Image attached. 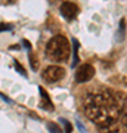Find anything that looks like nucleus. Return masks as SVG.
<instances>
[{
	"label": "nucleus",
	"mask_w": 127,
	"mask_h": 133,
	"mask_svg": "<svg viewBox=\"0 0 127 133\" xmlns=\"http://www.w3.org/2000/svg\"><path fill=\"white\" fill-rule=\"evenodd\" d=\"M9 30H12L10 24H0V31H9Z\"/></svg>",
	"instance_id": "nucleus-12"
},
{
	"label": "nucleus",
	"mask_w": 127,
	"mask_h": 133,
	"mask_svg": "<svg viewBox=\"0 0 127 133\" xmlns=\"http://www.w3.org/2000/svg\"><path fill=\"white\" fill-rule=\"evenodd\" d=\"M77 127L80 129V132H81V133H86V129H84V126H83V124H81V121H78V120H77Z\"/></svg>",
	"instance_id": "nucleus-13"
},
{
	"label": "nucleus",
	"mask_w": 127,
	"mask_h": 133,
	"mask_svg": "<svg viewBox=\"0 0 127 133\" xmlns=\"http://www.w3.org/2000/svg\"><path fill=\"white\" fill-rule=\"evenodd\" d=\"M77 49H78V42L74 38V61H72V66L78 65V55H77Z\"/></svg>",
	"instance_id": "nucleus-9"
},
{
	"label": "nucleus",
	"mask_w": 127,
	"mask_h": 133,
	"mask_svg": "<svg viewBox=\"0 0 127 133\" xmlns=\"http://www.w3.org/2000/svg\"><path fill=\"white\" fill-rule=\"evenodd\" d=\"M0 98H3V99H5L6 102H8V104H12V101H10V99H9V98H8V96H6V95H3L2 92H0Z\"/></svg>",
	"instance_id": "nucleus-14"
},
{
	"label": "nucleus",
	"mask_w": 127,
	"mask_h": 133,
	"mask_svg": "<svg viewBox=\"0 0 127 133\" xmlns=\"http://www.w3.org/2000/svg\"><path fill=\"white\" fill-rule=\"evenodd\" d=\"M30 64H31V68H33L34 71H36V70H37V64H38V61L37 59H36V56H34V53L33 52H30Z\"/></svg>",
	"instance_id": "nucleus-10"
},
{
	"label": "nucleus",
	"mask_w": 127,
	"mask_h": 133,
	"mask_svg": "<svg viewBox=\"0 0 127 133\" xmlns=\"http://www.w3.org/2000/svg\"><path fill=\"white\" fill-rule=\"evenodd\" d=\"M14 66H15V70L19 72V74H22V76H25V70H24L22 66H21V64H19L18 61H14Z\"/></svg>",
	"instance_id": "nucleus-11"
},
{
	"label": "nucleus",
	"mask_w": 127,
	"mask_h": 133,
	"mask_svg": "<svg viewBox=\"0 0 127 133\" xmlns=\"http://www.w3.org/2000/svg\"><path fill=\"white\" fill-rule=\"evenodd\" d=\"M38 92H40V95H42V104H40V107H42V108H47V109H53V104L50 102V98H49V95L46 93V90L40 87Z\"/></svg>",
	"instance_id": "nucleus-6"
},
{
	"label": "nucleus",
	"mask_w": 127,
	"mask_h": 133,
	"mask_svg": "<svg viewBox=\"0 0 127 133\" xmlns=\"http://www.w3.org/2000/svg\"><path fill=\"white\" fill-rule=\"evenodd\" d=\"M46 56L53 62H65L70 56V43L65 36H55L46 44Z\"/></svg>",
	"instance_id": "nucleus-2"
},
{
	"label": "nucleus",
	"mask_w": 127,
	"mask_h": 133,
	"mask_svg": "<svg viewBox=\"0 0 127 133\" xmlns=\"http://www.w3.org/2000/svg\"><path fill=\"white\" fill-rule=\"evenodd\" d=\"M64 76H65V70L62 66H58V65L47 66L46 70L42 72L43 80L46 81V83H56L61 78H64Z\"/></svg>",
	"instance_id": "nucleus-3"
},
{
	"label": "nucleus",
	"mask_w": 127,
	"mask_h": 133,
	"mask_svg": "<svg viewBox=\"0 0 127 133\" xmlns=\"http://www.w3.org/2000/svg\"><path fill=\"white\" fill-rule=\"evenodd\" d=\"M93 76H95V68L90 64H84L75 72V81L77 83H86V81L92 80Z\"/></svg>",
	"instance_id": "nucleus-4"
},
{
	"label": "nucleus",
	"mask_w": 127,
	"mask_h": 133,
	"mask_svg": "<svg viewBox=\"0 0 127 133\" xmlns=\"http://www.w3.org/2000/svg\"><path fill=\"white\" fill-rule=\"evenodd\" d=\"M22 43H24V46L27 49H31V44H30V42H27V40H22Z\"/></svg>",
	"instance_id": "nucleus-15"
},
{
	"label": "nucleus",
	"mask_w": 127,
	"mask_h": 133,
	"mask_svg": "<svg viewBox=\"0 0 127 133\" xmlns=\"http://www.w3.org/2000/svg\"><path fill=\"white\" fill-rule=\"evenodd\" d=\"M84 112L104 133L115 130L121 115V105L117 95L108 89L90 92L84 99Z\"/></svg>",
	"instance_id": "nucleus-1"
},
{
	"label": "nucleus",
	"mask_w": 127,
	"mask_h": 133,
	"mask_svg": "<svg viewBox=\"0 0 127 133\" xmlns=\"http://www.w3.org/2000/svg\"><path fill=\"white\" fill-rule=\"evenodd\" d=\"M47 130H49L50 133H64V132H62V129L59 127L56 123H52V121H50V123H47Z\"/></svg>",
	"instance_id": "nucleus-7"
},
{
	"label": "nucleus",
	"mask_w": 127,
	"mask_h": 133,
	"mask_svg": "<svg viewBox=\"0 0 127 133\" xmlns=\"http://www.w3.org/2000/svg\"><path fill=\"white\" fill-rule=\"evenodd\" d=\"M8 2H10V3H14V2H15V0H8Z\"/></svg>",
	"instance_id": "nucleus-16"
},
{
	"label": "nucleus",
	"mask_w": 127,
	"mask_h": 133,
	"mask_svg": "<svg viewBox=\"0 0 127 133\" xmlns=\"http://www.w3.org/2000/svg\"><path fill=\"white\" fill-rule=\"evenodd\" d=\"M61 14L62 16L65 19H68V21H71V19L75 18V15L78 14V8H77V5L75 3H71V2H64L61 5Z\"/></svg>",
	"instance_id": "nucleus-5"
},
{
	"label": "nucleus",
	"mask_w": 127,
	"mask_h": 133,
	"mask_svg": "<svg viewBox=\"0 0 127 133\" xmlns=\"http://www.w3.org/2000/svg\"><path fill=\"white\" fill-rule=\"evenodd\" d=\"M59 121H61V123H62V126L65 127V132H64V133H71V132H72V126H71V123L68 121V120L61 118Z\"/></svg>",
	"instance_id": "nucleus-8"
}]
</instances>
